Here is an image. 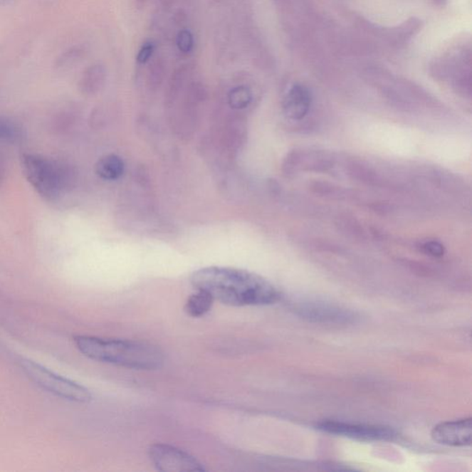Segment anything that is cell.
Here are the masks:
<instances>
[{
  "label": "cell",
  "instance_id": "cell-1",
  "mask_svg": "<svg viewBox=\"0 0 472 472\" xmlns=\"http://www.w3.org/2000/svg\"><path fill=\"white\" fill-rule=\"evenodd\" d=\"M192 283L195 288L231 306L271 305L280 299L279 292L268 280L236 268H202L194 273Z\"/></svg>",
  "mask_w": 472,
  "mask_h": 472
},
{
  "label": "cell",
  "instance_id": "cell-2",
  "mask_svg": "<svg viewBox=\"0 0 472 472\" xmlns=\"http://www.w3.org/2000/svg\"><path fill=\"white\" fill-rule=\"evenodd\" d=\"M74 342L86 357L105 364L151 371L161 368L164 362V353L157 346L140 340L77 336Z\"/></svg>",
  "mask_w": 472,
  "mask_h": 472
},
{
  "label": "cell",
  "instance_id": "cell-3",
  "mask_svg": "<svg viewBox=\"0 0 472 472\" xmlns=\"http://www.w3.org/2000/svg\"><path fill=\"white\" fill-rule=\"evenodd\" d=\"M21 167L28 182L49 201L62 198L74 182V173L70 167L43 156L23 154Z\"/></svg>",
  "mask_w": 472,
  "mask_h": 472
},
{
  "label": "cell",
  "instance_id": "cell-4",
  "mask_svg": "<svg viewBox=\"0 0 472 472\" xmlns=\"http://www.w3.org/2000/svg\"><path fill=\"white\" fill-rule=\"evenodd\" d=\"M21 367L31 380L56 396L79 403H87L92 399V394L85 387L58 376L36 362L23 359Z\"/></svg>",
  "mask_w": 472,
  "mask_h": 472
},
{
  "label": "cell",
  "instance_id": "cell-5",
  "mask_svg": "<svg viewBox=\"0 0 472 472\" xmlns=\"http://www.w3.org/2000/svg\"><path fill=\"white\" fill-rule=\"evenodd\" d=\"M149 456L155 468L160 471H205L204 466L195 456L165 444H154L150 446Z\"/></svg>",
  "mask_w": 472,
  "mask_h": 472
},
{
  "label": "cell",
  "instance_id": "cell-6",
  "mask_svg": "<svg viewBox=\"0 0 472 472\" xmlns=\"http://www.w3.org/2000/svg\"><path fill=\"white\" fill-rule=\"evenodd\" d=\"M317 428L325 433L358 440H390L396 436L395 431L383 425L353 424L337 421H324L318 424Z\"/></svg>",
  "mask_w": 472,
  "mask_h": 472
},
{
  "label": "cell",
  "instance_id": "cell-7",
  "mask_svg": "<svg viewBox=\"0 0 472 472\" xmlns=\"http://www.w3.org/2000/svg\"><path fill=\"white\" fill-rule=\"evenodd\" d=\"M434 441L449 446H467L471 444V418L446 421L436 425L432 431Z\"/></svg>",
  "mask_w": 472,
  "mask_h": 472
},
{
  "label": "cell",
  "instance_id": "cell-8",
  "mask_svg": "<svg viewBox=\"0 0 472 472\" xmlns=\"http://www.w3.org/2000/svg\"><path fill=\"white\" fill-rule=\"evenodd\" d=\"M311 105V95L304 86L295 85L284 99V111L293 120H301L308 114Z\"/></svg>",
  "mask_w": 472,
  "mask_h": 472
},
{
  "label": "cell",
  "instance_id": "cell-9",
  "mask_svg": "<svg viewBox=\"0 0 472 472\" xmlns=\"http://www.w3.org/2000/svg\"><path fill=\"white\" fill-rule=\"evenodd\" d=\"M105 80V68L101 65H90L80 80V92L86 95H95L104 88Z\"/></svg>",
  "mask_w": 472,
  "mask_h": 472
},
{
  "label": "cell",
  "instance_id": "cell-10",
  "mask_svg": "<svg viewBox=\"0 0 472 472\" xmlns=\"http://www.w3.org/2000/svg\"><path fill=\"white\" fill-rule=\"evenodd\" d=\"M299 311L302 313L304 317L309 318V320H315L318 321H340L350 318L346 312L323 305H308L303 306V308H300Z\"/></svg>",
  "mask_w": 472,
  "mask_h": 472
},
{
  "label": "cell",
  "instance_id": "cell-11",
  "mask_svg": "<svg viewBox=\"0 0 472 472\" xmlns=\"http://www.w3.org/2000/svg\"><path fill=\"white\" fill-rule=\"evenodd\" d=\"M125 170V165L121 158L117 155H106L100 159L96 164V174L103 179L117 180L122 177Z\"/></svg>",
  "mask_w": 472,
  "mask_h": 472
},
{
  "label": "cell",
  "instance_id": "cell-12",
  "mask_svg": "<svg viewBox=\"0 0 472 472\" xmlns=\"http://www.w3.org/2000/svg\"><path fill=\"white\" fill-rule=\"evenodd\" d=\"M214 298L209 293L198 290L187 299L184 310L192 318H200L207 314L214 305Z\"/></svg>",
  "mask_w": 472,
  "mask_h": 472
},
{
  "label": "cell",
  "instance_id": "cell-13",
  "mask_svg": "<svg viewBox=\"0 0 472 472\" xmlns=\"http://www.w3.org/2000/svg\"><path fill=\"white\" fill-rule=\"evenodd\" d=\"M251 90L246 86H238L230 90L228 95V104L236 110H243L251 104Z\"/></svg>",
  "mask_w": 472,
  "mask_h": 472
},
{
  "label": "cell",
  "instance_id": "cell-14",
  "mask_svg": "<svg viewBox=\"0 0 472 472\" xmlns=\"http://www.w3.org/2000/svg\"><path fill=\"white\" fill-rule=\"evenodd\" d=\"M23 137V131L14 122L7 118L0 117V140L16 143Z\"/></svg>",
  "mask_w": 472,
  "mask_h": 472
},
{
  "label": "cell",
  "instance_id": "cell-15",
  "mask_svg": "<svg viewBox=\"0 0 472 472\" xmlns=\"http://www.w3.org/2000/svg\"><path fill=\"white\" fill-rule=\"evenodd\" d=\"M184 80L183 71H178L172 77L170 83L168 84L167 93H165V105L168 108H170L176 103L180 90L183 88Z\"/></svg>",
  "mask_w": 472,
  "mask_h": 472
},
{
  "label": "cell",
  "instance_id": "cell-16",
  "mask_svg": "<svg viewBox=\"0 0 472 472\" xmlns=\"http://www.w3.org/2000/svg\"><path fill=\"white\" fill-rule=\"evenodd\" d=\"M177 45L180 52L189 54L194 48V38L192 32L189 30L180 31L177 34Z\"/></svg>",
  "mask_w": 472,
  "mask_h": 472
},
{
  "label": "cell",
  "instance_id": "cell-17",
  "mask_svg": "<svg viewBox=\"0 0 472 472\" xmlns=\"http://www.w3.org/2000/svg\"><path fill=\"white\" fill-rule=\"evenodd\" d=\"M164 70L161 64L155 63L150 70L148 83L152 90L158 89L164 80Z\"/></svg>",
  "mask_w": 472,
  "mask_h": 472
},
{
  "label": "cell",
  "instance_id": "cell-18",
  "mask_svg": "<svg viewBox=\"0 0 472 472\" xmlns=\"http://www.w3.org/2000/svg\"><path fill=\"white\" fill-rule=\"evenodd\" d=\"M154 45L152 43H147L140 49L137 56V63L145 64L151 59L153 52H154Z\"/></svg>",
  "mask_w": 472,
  "mask_h": 472
},
{
  "label": "cell",
  "instance_id": "cell-19",
  "mask_svg": "<svg viewBox=\"0 0 472 472\" xmlns=\"http://www.w3.org/2000/svg\"><path fill=\"white\" fill-rule=\"evenodd\" d=\"M424 248L428 253H430L431 255L441 256L443 255L444 253L443 246L436 242L426 243Z\"/></svg>",
  "mask_w": 472,
  "mask_h": 472
},
{
  "label": "cell",
  "instance_id": "cell-20",
  "mask_svg": "<svg viewBox=\"0 0 472 472\" xmlns=\"http://www.w3.org/2000/svg\"><path fill=\"white\" fill-rule=\"evenodd\" d=\"M1 173H2V172H1V169H0V180H1V177H2V174H1Z\"/></svg>",
  "mask_w": 472,
  "mask_h": 472
}]
</instances>
